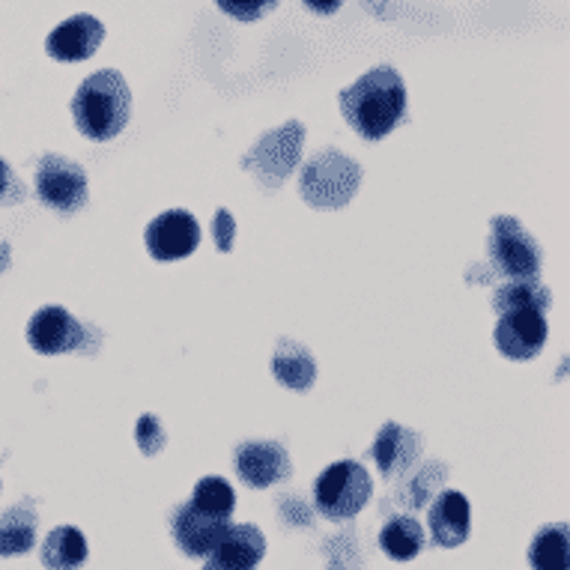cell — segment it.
<instances>
[{
  "label": "cell",
  "instance_id": "obj_14",
  "mask_svg": "<svg viewBox=\"0 0 570 570\" xmlns=\"http://www.w3.org/2000/svg\"><path fill=\"white\" fill-rule=\"evenodd\" d=\"M266 556V538L261 529L243 523L230 525L222 541L213 547L204 570H257V564Z\"/></svg>",
  "mask_w": 570,
  "mask_h": 570
},
{
  "label": "cell",
  "instance_id": "obj_15",
  "mask_svg": "<svg viewBox=\"0 0 570 570\" xmlns=\"http://www.w3.org/2000/svg\"><path fill=\"white\" fill-rule=\"evenodd\" d=\"M371 458L385 478L406 475L421 458V436L397 421H385L383 431L376 433Z\"/></svg>",
  "mask_w": 570,
  "mask_h": 570
},
{
  "label": "cell",
  "instance_id": "obj_28",
  "mask_svg": "<svg viewBox=\"0 0 570 570\" xmlns=\"http://www.w3.org/2000/svg\"><path fill=\"white\" fill-rule=\"evenodd\" d=\"M311 12H317V16H332V12L341 10V3L344 0H302Z\"/></svg>",
  "mask_w": 570,
  "mask_h": 570
},
{
  "label": "cell",
  "instance_id": "obj_26",
  "mask_svg": "<svg viewBox=\"0 0 570 570\" xmlns=\"http://www.w3.org/2000/svg\"><path fill=\"white\" fill-rule=\"evenodd\" d=\"M213 236H216V248L218 252H230L234 248V236H236V222L227 209H218L216 218H213Z\"/></svg>",
  "mask_w": 570,
  "mask_h": 570
},
{
  "label": "cell",
  "instance_id": "obj_4",
  "mask_svg": "<svg viewBox=\"0 0 570 570\" xmlns=\"http://www.w3.org/2000/svg\"><path fill=\"white\" fill-rule=\"evenodd\" d=\"M362 186V168L350 156L337 150H323L302 168V200L314 209H341L355 197Z\"/></svg>",
  "mask_w": 570,
  "mask_h": 570
},
{
  "label": "cell",
  "instance_id": "obj_2",
  "mask_svg": "<svg viewBox=\"0 0 570 570\" xmlns=\"http://www.w3.org/2000/svg\"><path fill=\"white\" fill-rule=\"evenodd\" d=\"M234 508L236 493L225 478H200L186 505H179L174 511V520H170L174 541H177L179 550L186 552L188 559L209 556L213 547L222 541V534L230 529Z\"/></svg>",
  "mask_w": 570,
  "mask_h": 570
},
{
  "label": "cell",
  "instance_id": "obj_21",
  "mask_svg": "<svg viewBox=\"0 0 570 570\" xmlns=\"http://www.w3.org/2000/svg\"><path fill=\"white\" fill-rule=\"evenodd\" d=\"M380 547L389 559L410 561L424 547V529L412 517H392L380 532Z\"/></svg>",
  "mask_w": 570,
  "mask_h": 570
},
{
  "label": "cell",
  "instance_id": "obj_24",
  "mask_svg": "<svg viewBox=\"0 0 570 570\" xmlns=\"http://www.w3.org/2000/svg\"><path fill=\"white\" fill-rule=\"evenodd\" d=\"M216 7L227 12L230 19L252 24V21H261L263 16H269L278 7V0H216Z\"/></svg>",
  "mask_w": 570,
  "mask_h": 570
},
{
  "label": "cell",
  "instance_id": "obj_22",
  "mask_svg": "<svg viewBox=\"0 0 570 570\" xmlns=\"http://www.w3.org/2000/svg\"><path fill=\"white\" fill-rule=\"evenodd\" d=\"M550 302H552L550 291H547L538 278L508 281V284H502V287L493 293L495 314H505V311H517V308L547 311L550 308Z\"/></svg>",
  "mask_w": 570,
  "mask_h": 570
},
{
  "label": "cell",
  "instance_id": "obj_12",
  "mask_svg": "<svg viewBox=\"0 0 570 570\" xmlns=\"http://www.w3.org/2000/svg\"><path fill=\"white\" fill-rule=\"evenodd\" d=\"M234 469L248 487L266 490L291 475L293 463L281 442H245L236 449Z\"/></svg>",
  "mask_w": 570,
  "mask_h": 570
},
{
  "label": "cell",
  "instance_id": "obj_17",
  "mask_svg": "<svg viewBox=\"0 0 570 570\" xmlns=\"http://www.w3.org/2000/svg\"><path fill=\"white\" fill-rule=\"evenodd\" d=\"M272 374L284 389H293V392H308L314 380H317V362L311 355L308 346H302L299 341H291L284 337L275 346V355H272Z\"/></svg>",
  "mask_w": 570,
  "mask_h": 570
},
{
  "label": "cell",
  "instance_id": "obj_8",
  "mask_svg": "<svg viewBox=\"0 0 570 570\" xmlns=\"http://www.w3.org/2000/svg\"><path fill=\"white\" fill-rule=\"evenodd\" d=\"M39 200L60 216H72L87 204V174L78 161L48 153L37 165Z\"/></svg>",
  "mask_w": 570,
  "mask_h": 570
},
{
  "label": "cell",
  "instance_id": "obj_9",
  "mask_svg": "<svg viewBox=\"0 0 570 570\" xmlns=\"http://www.w3.org/2000/svg\"><path fill=\"white\" fill-rule=\"evenodd\" d=\"M547 332H550V326H547L543 311H505V314H499V323H495V350L511 362H529L547 344Z\"/></svg>",
  "mask_w": 570,
  "mask_h": 570
},
{
  "label": "cell",
  "instance_id": "obj_6",
  "mask_svg": "<svg viewBox=\"0 0 570 570\" xmlns=\"http://www.w3.org/2000/svg\"><path fill=\"white\" fill-rule=\"evenodd\" d=\"M371 493H374V481L367 475V469L355 460L332 463L314 484L317 511L326 520H337V523L358 514L367 505Z\"/></svg>",
  "mask_w": 570,
  "mask_h": 570
},
{
  "label": "cell",
  "instance_id": "obj_3",
  "mask_svg": "<svg viewBox=\"0 0 570 570\" xmlns=\"http://www.w3.org/2000/svg\"><path fill=\"white\" fill-rule=\"evenodd\" d=\"M131 114V94L126 78L117 69H99L85 85L78 87L72 99V117L78 131L90 140L117 138Z\"/></svg>",
  "mask_w": 570,
  "mask_h": 570
},
{
  "label": "cell",
  "instance_id": "obj_1",
  "mask_svg": "<svg viewBox=\"0 0 570 570\" xmlns=\"http://www.w3.org/2000/svg\"><path fill=\"white\" fill-rule=\"evenodd\" d=\"M341 111L365 140H383L406 117V85L392 66H374L341 90Z\"/></svg>",
  "mask_w": 570,
  "mask_h": 570
},
{
  "label": "cell",
  "instance_id": "obj_29",
  "mask_svg": "<svg viewBox=\"0 0 570 570\" xmlns=\"http://www.w3.org/2000/svg\"><path fill=\"white\" fill-rule=\"evenodd\" d=\"M10 257H12L10 245H7V243H0V272H7V269H10Z\"/></svg>",
  "mask_w": 570,
  "mask_h": 570
},
{
  "label": "cell",
  "instance_id": "obj_23",
  "mask_svg": "<svg viewBox=\"0 0 570 570\" xmlns=\"http://www.w3.org/2000/svg\"><path fill=\"white\" fill-rule=\"evenodd\" d=\"M442 481H445V466H442V463H428L419 475H412V481L406 484V495L412 499V505L419 508L424 505L428 499H433V490H436ZM410 499H406V502H410Z\"/></svg>",
  "mask_w": 570,
  "mask_h": 570
},
{
  "label": "cell",
  "instance_id": "obj_5",
  "mask_svg": "<svg viewBox=\"0 0 570 570\" xmlns=\"http://www.w3.org/2000/svg\"><path fill=\"white\" fill-rule=\"evenodd\" d=\"M302 144H305V126L299 120L284 122L257 138V144L243 156V170L254 174L263 191H278L299 165Z\"/></svg>",
  "mask_w": 570,
  "mask_h": 570
},
{
  "label": "cell",
  "instance_id": "obj_25",
  "mask_svg": "<svg viewBox=\"0 0 570 570\" xmlns=\"http://www.w3.org/2000/svg\"><path fill=\"white\" fill-rule=\"evenodd\" d=\"M135 440H138L140 454H147V458H156L161 449H165V428H161V421L156 415H140L138 428H135Z\"/></svg>",
  "mask_w": 570,
  "mask_h": 570
},
{
  "label": "cell",
  "instance_id": "obj_19",
  "mask_svg": "<svg viewBox=\"0 0 570 570\" xmlns=\"http://www.w3.org/2000/svg\"><path fill=\"white\" fill-rule=\"evenodd\" d=\"M37 511L28 502L0 517V556H24L37 543Z\"/></svg>",
  "mask_w": 570,
  "mask_h": 570
},
{
  "label": "cell",
  "instance_id": "obj_27",
  "mask_svg": "<svg viewBox=\"0 0 570 570\" xmlns=\"http://www.w3.org/2000/svg\"><path fill=\"white\" fill-rule=\"evenodd\" d=\"M21 197H24V186H21L19 177L12 174L10 165L0 159V206L19 204Z\"/></svg>",
  "mask_w": 570,
  "mask_h": 570
},
{
  "label": "cell",
  "instance_id": "obj_18",
  "mask_svg": "<svg viewBox=\"0 0 570 570\" xmlns=\"http://www.w3.org/2000/svg\"><path fill=\"white\" fill-rule=\"evenodd\" d=\"M87 561V538L76 525H57L42 543V564L48 570H78Z\"/></svg>",
  "mask_w": 570,
  "mask_h": 570
},
{
  "label": "cell",
  "instance_id": "obj_20",
  "mask_svg": "<svg viewBox=\"0 0 570 570\" xmlns=\"http://www.w3.org/2000/svg\"><path fill=\"white\" fill-rule=\"evenodd\" d=\"M529 564H532V570H570L568 525H543L529 547Z\"/></svg>",
  "mask_w": 570,
  "mask_h": 570
},
{
  "label": "cell",
  "instance_id": "obj_7",
  "mask_svg": "<svg viewBox=\"0 0 570 570\" xmlns=\"http://www.w3.org/2000/svg\"><path fill=\"white\" fill-rule=\"evenodd\" d=\"M487 254H490L495 275L508 281L538 278L541 272V248L534 243V236L511 216H495L490 222Z\"/></svg>",
  "mask_w": 570,
  "mask_h": 570
},
{
  "label": "cell",
  "instance_id": "obj_16",
  "mask_svg": "<svg viewBox=\"0 0 570 570\" xmlns=\"http://www.w3.org/2000/svg\"><path fill=\"white\" fill-rule=\"evenodd\" d=\"M428 525H431V538L442 550H454L460 543H466L469 525H472V511H469V499L458 490H442L428 508Z\"/></svg>",
  "mask_w": 570,
  "mask_h": 570
},
{
  "label": "cell",
  "instance_id": "obj_13",
  "mask_svg": "<svg viewBox=\"0 0 570 570\" xmlns=\"http://www.w3.org/2000/svg\"><path fill=\"white\" fill-rule=\"evenodd\" d=\"M105 42V24L96 16H72L66 19L60 28H55L46 39L48 57L55 60H63V63H78V60H87L99 51V46Z\"/></svg>",
  "mask_w": 570,
  "mask_h": 570
},
{
  "label": "cell",
  "instance_id": "obj_11",
  "mask_svg": "<svg viewBox=\"0 0 570 570\" xmlns=\"http://www.w3.org/2000/svg\"><path fill=\"white\" fill-rule=\"evenodd\" d=\"M87 328L60 305H46L28 323L30 346L42 355H60L69 350H85Z\"/></svg>",
  "mask_w": 570,
  "mask_h": 570
},
{
  "label": "cell",
  "instance_id": "obj_10",
  "mask_svg": "<svg viewBox=\"0 0 570 570\" xmlns=\"http://www.w3.org/2000/svg\"><path fill=\"white\" fill-rule=\"evenodd\" d=\"M144 239H147V252L153 254V261H183L200 245V225L186 209H168L147 225Z\"/></svg>",
  "mask_w": 570,
  "mask_h": 570
}]
</instances>
